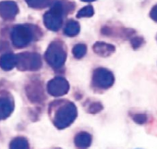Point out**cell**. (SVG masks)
Segmentation results:
<instances>
[{"mask_svg": "<svg viewBox=\"0 0 157 149\" xmlns=\"http://www.w3.org/2000/svg\"><path fill=\"white\" fill-rule=\"evenodd\" d=\"M102 109H103V106H102L100 103L95 102V103L91 104V106H90V107H89V108H88V111H89L90 113L94 114V113H98V112H100Z\"/></svg>", "mask_w": 157, "mask_h": 149, "instance_id": "obj_20", "label": "cell"}, {"mask_svg": "<svg viewBox=\"0 0 157 149\" xmlns=\"http://www.w3.org/2000/svg\"><path fill=\"white\" fill-rule=\"evenodd\" d=\"M0 66L5 70H10L17 66V57L14 54H5L0 57Z\"/></svg>", "mask_w": 157, "mask_h": 149, "instance_id": "obj_12", "label": "cell"}, {"mask_svg": "<svg viewBox=\"0 0 157 149\" xmlns=\"http://www.w3.org/2000/svg\"><path fill=\"white\" fill-rule=\"evenodd\" d=\"M10 149H30L29 142L24 137H16L10 142Z\"/></svg>", "mask_w": 157, "mask_h": 149, "instance_id": "obj_14", "label": "cell"}, {"mask_svg": "<svg viewBox=\"0 0 157 149\" xmlns=\"http://www.w3.org/2000/svg\"><path fill=\"white\" fill-rule=\"evenodd\" d=\"M87 52V46L83 44H78L73 47V55L76 58H82Z\"/></svg>", "mask_w": 157, "mask_h": 149, "instance_id": "obj_17", "label": "cell"}, {"mask_svg": "<svg viewBox=\"0 0 157 149\" xmlns=\"http://www.w3.org/2000/svg\"><path fill=\"white\" fill-rule=\"evenodd\" d=\"M93 82L95 86L102 88V89H108L110 88L115 82V78L113 73L104 68H99L94 70Z\"/></svg>", "mask_w": 157, "mask_h": 149, "instance_id": "obj_6", "label": "cell"}, {"mask_svg": "<svg viewBox=\"0 0 157 149\" xmlns=\"http://www.w3.org/2000/svg\"><path fill=\"white\" fill-rule=\"evenodd\" d=\"M77 115V107L72 102H66L56 109L53 119L54 125L59 130L66 129L74 122Z\"/></svg>", "mask_w": 157, "mask_h": 149, "instance_id": "obj_1", "label": "cell"}, {"mask_svg": "<svg viewBox=\"0 0 157 149\" xmlns=\"http://www.w3.org/2000/svg\"><path fill=\"white\" fill-rule=\"evenodd\" d=\"M92 135L86 131L78 132L74 138V143L78 149H88L92 144Z\"/></svg>", "mask_w": 157, "mask_h": 149, "instance_id": "obj_10", "label": "cell"}, {"mask_svg": "<svg viewBox=\"0 0 157 149\" xmlns=\"http://www.w3.org/2000/svg\"><path fill=\"white\" fill-rule=\"evenodd\" d=\"M94 8L92 6H87V7H84L83 9H82L78 12L77 18H90V17L94 16Z\"/></svg>", "mask_w": 157, "mask_h": 149, "instance_id": "obj_18", "label": "cell"}, {"mask_svg": "<svg viewBox=\"0 0 157 149\" xmlns=\"http://www.w3.org/2000/svg\"><path fill=\"white\" fill-rule=\"evenodd\" d=\"M16 57V67L21 70H37L42 67V59L36 53H21Z\"/></svg>", "mask_w": 157, "mask_h": 149, "instance_id": "obj_5", "label": "cell"}, {"mask_svg": "<svg viewBox=\"0 0 157 149\" xmlns=\"http://www.w3.org/2000/svg\"><path fill=\"white\" fill-rule=\"evenodd\" d=\"M34 37L33 29L28 25H17L11 32V40L13 45L18 48L27 46Z\"/></svg>", "mask_w": 157, "mask_h": 149, "instance_id": "obj_4", "label": "cell"}, {"mask_svg": "<svg viewBox=\"0 0 157 149\" xmlns=\"http://www.w3.org/2000/svg\"><path fill=\"white\" fill-rule=\"evenodd\" d=\"M82 1H84V2H93V1H95V0H82Z\"/></svg>", "mask_w": 157, "mask_h": 149, "instance_id": "obj_23", "label": "cell"}, {"mask_svg": "<svg viewBox=\"0 0 157 149\" xmlns=\"http://www.w3.org/2000/svg\"><path fill=\"white\" fill-rule=\"evenodd\" d=\"M133 120L137 123V124H144L147 121V116L143 113H140V114H136L133 116Z\"/></svg>", "mask_w": 157, "mask_h": 149, "instance_id": "obj_19", "label": "cell"}, {"mask_svg": "<svg viewBox=\"0 0 157 149\" xmlns=\"http://www.w3.org/2000/svg\"><path fill=\"white\" fill-rule=\"evenodd\" d=\"M69 84L67 81L62 77H56L52 79L47 84V91L53 96H62L67 94Z\"/></svg>", "mask_w": 157, "mask_h": 149, "instance_id": "obj_7", "label": "cell"}, {"mask_svg": "<svg viewBox=\"0 0 157 149\" xmlns=\"http://www.w3.org/2000/svg\"><path fill=\"white\" fill-rule=\"evenodd\" d=\"M143 43H144V40L140 36H136V37L132 38V40H131V45L133 46L134 49L139 48L140 45H142Z\"/></svg>", "mask_w": 157, "mask_h": 149, "instance_id": "obj_21", "label": "cell"}, {"mask_svg": "<svg viewBox=\"0 0 157 149\" xmlns=\"http://www.w3.org/2000/svg\"><path fill=\"white\" fill-rule=\"evenodd\" d=\"M66 58L67 53L62 43L56 41L49 45L45 52V59L52 68H61L65 64Z\"/></svg>", "mask_w": 157, "mask_h": 149, "instance_id": "obj_2", "label": "cell"}, {"mask_svg": "<svg viewBox=\"0 0 157 149\" xmlns=\"http://www.w3.org/2000/svg\"><path fill=\"white\" fill-rule=\"evenodd\" d=\"M150 17L152 21L157 22V5L152 7V9L150 11Z\"/></svg>", "mask_w": 157, "mask_h": 149, "instance_id": "obj_22", "label": "cell"}, {"mask_svg": "<svg viewBox=\"0 0 157 149\" xmlns=\"http://www.w3.org/2000/svg\"><path fill=\"white\" fill-rule=\"evenodd\" d=\"M64 13V7L61 2H56L51 10L44 16V22L46 28L50 31L56 32L62 25V16Z\"/></svg>", "mask_w": 157, "mask_h": 149, "instance_id": "obj_3", "label": "cell"}, {"mask_svg": "<svg viewBox=\"0 0 157 149\" xmlns=\"http://www.w3.org/2000/svg\"><path fill=\"white\" fill-rule=\"evenodd\" d=\"M94 50L97 55L105 57L111 56L116 51V48L112 45H109L104 42H97L94 45Z\"/></svg>", "mask_w": 157, "mask_h": 149, "instance_id": "obj_11", "label": "cell"}, {"mask_svg": "<svg viewBox=\"0 0 157 149\" xmlns=\"http://www.w3.org/2000/svg\"><path fill=\"white\" fill-rule=\"evenodd\" d=\"M80 30H81V26L78 24V22H77L75 21H69L65 27L64 33L67 36L72 37L80 33Z\"/></svg>", "mask_w": 157, "mask_h": 149, "instance_id": "obj_15", "label": "cell"}, {"mask_svg": "<svg viewBox=\"0 0 157 149\" xmlns=\"http://www.w3.org/2000/svg\"><path fill=\"white\" fill-rule=\"evenodd\" d=\"M27 4L33 9H44L50 4V0H26Z\"/></svg>", "mask_w": 157, "mask_h": 149, "instance_id": "obj_16", "label": "cell"}, {"mask_svg": "<svg viewBox=\"0 0 157 149\" xmlns=\"http://www.w3.org/2000/svg\"><path fill=\"white\" fill-rule=\"evenodd\" d=\"M27 95L31 101L33 102H40L44 97L43 90L37 84H31L30 87L27 88Z\"/></svg>", "mask_w": 157, "mask_h": 149, "instance_id": "obj_13", "label": "cell"}, {"mask_svg": "<svg viewBox=\"0 0 157 149\" xmlns=\"http://www.w3.org/2000/svg\"><path fill=\"white\" fill-rule=\"evenodd\" d=\"M19 13L18 5L13 1L0 2V17L4 20H12Z\"/></svg>", "mask_w": 157, "mask_h": 149, "instance_id": "obj_8", "label": "cell"}, {"mask_svg": "<svg viewBox=\"0 0 157 149\" xmlns=\"http://www.w3.org/2000/svg\"><path fill=\"white\" fill-rule=\"evenodd\" d=\"M14 110V102L9 96L0 97V120L9 118Z\"/></svg>", "mask_w": 157, "mask_h": 149, "instance_id": "obj_9", "label": "cell"}, {"mask_svg": "<svg viewBox=\"0 0 157 149\" xmlns=\"http://www.w3.org/2000/svg\"><path fill=\"white\" fill-rule=\"evenodd\" d=\"M155 39H156V41H157V34H156V36H155Z\"/></svg>", "mask_w": 157, "mask_h": 149, "instance_id": "obj_24", "label": "cell"}]
</instances>
